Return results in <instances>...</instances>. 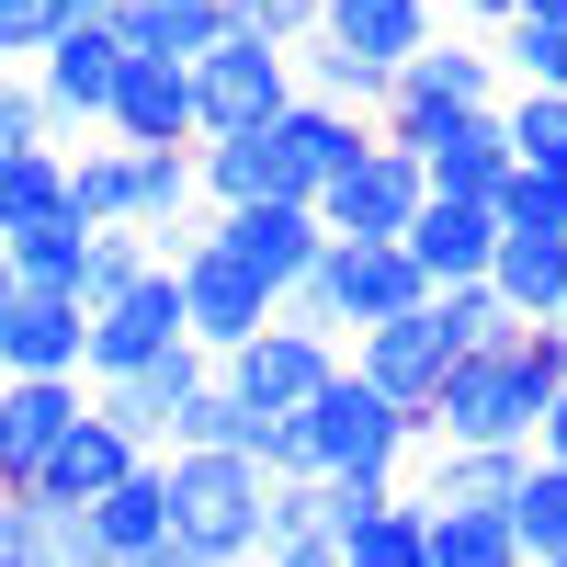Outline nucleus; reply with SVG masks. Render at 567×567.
Returning <instances> with one entry per match:
<instances>
[{
	"instance_id": "obj_41",
	"label": "nucleus",
	"mask_w": 567,
	"mask_h": 567,
	"mask_svg": "<svg viewBox=\"0 0 567 567\" xmlns=\"http://www.w3.org/2000/svg\"><path fill=\"white\" fill-rule=\"evenodd\" d=\"M136 567H239V556H205V545H182V534H171L159 556H136Z\"/></svg>"
},
{
	"instance_id": "obj_21",
	"label": "nucleus",
	"mask_w": 567,
	"mask_h": 567,
	"mask_svg": "<svg viewBox=\"0 0 567 567\" xmlns=\"http://www.w3.org/2000/svg\"><path fill=\"white\" fill-rule=\"evenodd\" d=\"M80 409H91L80 386H12V374H0V488H12V499L45 477V454L69 443Z\"/></svg>"
},
{
	"instance_id": "obj_38",
	"label": "nucleus",
	"mask_w": 567,
	"mask_h": 567,
	"mask_svg": "<svg viewBox=\"0 0 567 567\" xmlns=\"http://www.w3.org/2000/svg\"><path fill=\"white\" fill-rule=\"evenodd\" d=\"M0 148H58V125H45V103H34L23 69H0Z\"/></svg>"
},
{
	"instance_id": "obj_13",
	"label": "nucleus",
	"mask_w": 567,
	"mask_h": 567,
	"mask_svg": "<svg viewBox=\"0 0 567 567\" xmlns=\"http://www.w3.org/2000/svg\"><path fill=\"white\" fill-rule=\"evenodd\" d=\"M80 352H91V307L69 296H0V374L12 386H80Z\"/></svg>"
},
{
	"instance_id": "obj_47",
	"label": "nucleus",
	"mask_w": 567,
	"mask_h": 567,
	"mask_svg": "<svg viewBox=\"0 0 567 567\" xmlns=\"http://www.w3.org/2000/svg\"><path fill=\"white\" fill-rule=\"evenodd\" d=\"M556 329H567V296H556Z\"/></svg>"
},
{
	"instance_id": "obj_9",
	"label": "nucleus",
	"mask_w": 567,
	"mask_h": 567,
	"mask_svg": "<svg viewBox=\"0 0 567 567\" xmlns=\"http://www.w3.org/2000/svg\"><path fill=\"white\" fill-rule=\"evenodd\" d=\"M341 363H352L363 386H374V398H386V409L409 420V432H420V420H432V398H443V374H454L465 352H454L443 329H432V296H420L409 318H386V329H363V341H352Z\"/></svg>"
},
{
	"instance_id": "obj_45",
	"label": "nucleus",
	"mask_w": 567,
	"mask_h": 567,
	"mask_svg": "<svg viewBox=\"0 0 567 567\" xmlns=\"http://www.w3.org/2000/svg\"><path fill=\"white\" fill-rule=\"evenodd\" d=\"M511 23H567V0H523V12H511Z\"/></svg>"
},
{
	"instance_id": "obj_12",
	"label": "nucleus",
	"mask_w": 567,
	"mask_h": 567,
	"mask_svg": "<svg viewBox=\"0 0 567 567\" xmlns=\"http://www.w3.org/2000/svg\"><path fill=\"white\" fill-rule=\"evenodd\" d=\"M205 250H216V261H239L261 296L284 307V296L318 272L329 239H318V216H307V205H239V216H216V227H205Z\"/></svg>"
},
{
	"instance_id": "obj_3",
	"label": "nucleus",
	"mask_w": 567,
	"mask_h": 567,
	"mask_svg": "<svg viewBox=\"0 0 567 567\" xmlns=\"http://www.w3.org/2000/svg\"><path fill=\"white\" fill-rule=\"evenodd\" d=\"M159 488H171V534L182 545H205V556H239V567H261V499H272V477L250 454H159Z\"/></svg>"
},
{
	"instance_id": "obj_20",
	"label": "nucleus",
	"mask_w": 567,
	"mask_h": 567,
	"mask_svg": "<svg viewBox=\"0 0 567 567\" xmlns=\"http://www.w3.org/2000/svg\"><path fill=\"white\" fill-rule=\"evenodd\" d=\"M432 34H443V23H432V0H329V12H318V45H341V58L386 69V80H398Z\"/></svg>"
},
{
	"instance_id": "obj_4",
	"label": "nucleus",
	"mask_w": 567,
	"mask_h": 567,
	"mask_svg": "<svg viewBox=\"0 0 567 567\" xmlns=\"http://www.w3.org/2000/svg\"><path fill=\"white\" fill-rule=\"evenodd\" d=\"M454 114H499V58H488V45H465V34H432V45L398 69V91H386V136L420 148V136L454 125Z\"/></svg>"
},
{
	"instance_id": "obj_11",
	"label": "nucleus",
	"mask_w": 567,
	"mask_h": 567,
	"mask_svg": "<svg viewBox=\"0 0 567 567\" xmlns=\"http://www.w3.org/2000/svg\"><path fill=\"white\" fill-rule=\"evenodd\" d=\"M261 159H272V205H318L329 182H341V171L363 159V125L296 91V103H284V114L261 125Z\"/></svg>"
},
{
	"instance_id": "obj_16",
	"label": "nucleus",
	"mask_w": 567,
	"mask_h": 567,
	"mask_svg": "<svg viewBox=\"0 0 567 567\" xmlns=\"http://www.w3.org/2000/svg\"><path fill=\"white\" fill-rule=\"evenodd\" d=\"M114 69H125V45L103 34V23H58V45L23 69L34 80V103H45V125H103V103H114Z\"/></svg>"
},
{
	"instance_id": "obj_17",
	"label": "nucleus",
	"mask_w": 567,
	"mask_h": 567,
	"mask_svg": "<svg viewBox=\"0 0 567 567\" xmlns=\"http://www.w3.org/2000/svg\"><path fill=\"white\" fill-rule=\"evenodd\" d=\"M136 465H148V454H136V443L114 432L103 409H80V420H69V443L45 454V477H34L23 499H34V511H91V499H114V488L136 477Z\"/></svg>"
},
{
	"instance_id": "obj_49",
	"label": "nucleus",
	"mask_w": 567,
	"mask_h": 567,
	"mask_svg": "<svg viewBox=\"0 0 567 567\" xmlns=\"http://www.w3.org/2000/svg\"><path fill=\"white\" fill-rule=\"evenodd\" d=\"M0 499H12V488H0Z\"/></svg>"
},
{
	"instance_id": "obj_48",
	"label": "nucleus",
	"mask_w": 567,
	"mask_h": 567,
	"mask_svg": "<svg viewBox=\"0 0 567 567\" xmlns=\"http://www.w3.org/2000/svg\"><path fill=\"white\" fill-rule=\"evenodd\" d=\"M545 567H567V556H545Z\"/></svg>"
},
{
	"instance_id": "obj_10",
	"label": "nucleus",
	"mask_w": 567,
	"mask_h": 567,
	"mask_svg": "<svg viewBox=\"0 0 567 567\" xmlns=\"http://www.w3.org/2000/svg\"><path fill=\"white\" fill-rule=\"evenodd\" d=\"M171 272H182V329H194V352H205V363H227V352H250L261 329L284 318V307L261 296V284H250L239 261H216V250H205V227H194V239L171 250Z\"/></svg>"
},
{
	"instance_id": "obj_26",
	"label": "nucleus",
	"mask_w": 567,
	"mask_h": 567,
	"mask_svg": "<svg viewBox=\"0 0 567 567\" xmlns=\"http://www.w3.org/2000/svg\"><path fill=\"white\" fill-rule=\"evenodd\" d=\"M69 205V148H0V250Z\"/></svg>"
},
{
	"instance_id": "obj_30",
	"label": "nucleus",
	"mask_w": 567,
	"mask_h": 567,
	"mask_svg": "<svg viewBox=\"0 0 567 567\" xmlns=\"http://www.w3.org/2000/svg\"><path fill=\"white\" fill-rule=\"evenodd\" d=\"M499 136H511V171L567 182V103H556V91H511V103H499Z\"/></svg>"
},
{
	"instance_id": "obj_31",
	"label": "nucleus",
	"mask_w": 567,
	"mask_h": 567,
	"mask_svg": "<svg viewBox=\"0 0 567 567\" xmlns=\"http://www.w3.org/2000/svg\"><path fill=\"white\" fill-rule=\"evenodd\" d=\"M499 80H523V91H556L567 103V23H499Z\"/></svg>"
},
{
	"instance_id": "obj_39",
	"label": "nucleus",
	"mask_w": 567,
	"mask_h": 567,
	"mask_svg": "<svg viewBox=\"0 0 567 567\" xmlns=\"http://www.w3.org/2000/svg\"><path fill=\"white\" fill-rule=\"evenodd\" d=\"M227 12H239L250 34H272V45H307V34H318V12H329V0H227Z\"/></svg>"
},
{
	"instance_id": "obj_6",
	"label": "nucleus",
	"mask_w": 567,
	"mask_h": 567,
	"mask_svg": "<svg viewBox=\"0 0 567 567\" xmlns=\"http://www.w3.org/2000/svg\"><path fill=\"white\" fill-rule=\"evenodd\" d=\"M194 329H182V272L159 261V272H136L114 307H91V352H80V374L91 386H125V374H148L159 352H182Z\"/></svg>"
},
{
	"instance_id": "obj_35",
	"label": "nucleus",
	"mask_w": 567,
	"mask_h": 567,
	"mask_svg": "<svg viewBox=\"0 0 567 567\" xmlns=\"http://www.w3.org/2000/svg\"><path fill=\"white\" fill-rule=\"evenodd\" d=\"M329 534V488L318 477H284L272 499H261V556H284V545H318Z\"/></svg>"
},
{
	"instance_id": "obj_1",
	"label": "nucleus",
	"mask_w": 567,
	"mask_h": 567,
	"mask_svg": "<svg viewBox=\"0 0 567 567\" xmlns=\"http://www.w3.org/2000/svg\"><path fill=\"white\" fill-rule=\"evenodd\" d=\"M296 432H307V477H318V488H398V465H409V443H420L352 363L296 409Z\"/></svg>"
},
{
	"instance_id": "obj_43",
	"label": "nucleus",
	"mask_w": 567,
	"mask_h": 567,
	"mask_svg": "<svg viewBox=\"0 0 567 567\" xmlns=\"http://www.w3.org/2000/svg\"><path fill=\"white\" fill-rule=\"evenodd\" d=\"M454 12H465V23H511V12H523V0H454Z\"/></svg>"
},
{
	"instance_id": "obj_19",
	"label": "nucleus",
	"mask_w": 567,
	"mask_h": 567,
	"mask_svg": "<svg viewBox=\"0 0 567 567\" xmlns=\"http://www.w3.org/2000/svg\"><path fill=\"white\" fill-rule=\"evenodd\" d=\"M329 556L341 567H420V499H398V488H329Z\"/></svg>"
},
{
	"instance_id": "obj_2",
	"label": "nucleus",
	"mask_w": 567,
	"mask_h": 567,
	"mask_svg": "<svg viewBox=\"0 0 567 567\" xmlns=\"http://www.w3.org/2000/svg\"><path fill=\"white\" fill-rule=\"evenodd\" d=\"M420 296H432V284L409 272V250H398V239H329V250H318V272L284 296V318H296V329H329V341H341V329L363 341V329L409 318Z\"/></svg>"
},
{
	"instance_id": "obj_25",
	"label": "nucleus",
	"mask_w": 567,
	"mask_h": 567,
	"mask_svg": "<svg viewBox=\"0 0 567 567\" xmlns=\"http://www.w3.org/2000/svg\"><path fill=\"white\" fill-rule=\"evenodd\" d=\"M91 534H103V556H114V567H136V556H159V545H171V488H159V454L136 465L114 499H91Z\"/></svg>"
},
{
	"instance_id": "obj_23",
	"label": "nucleus",
	"mask_w": 567,
	"mask_h": 567,
	"mask_svg": "<svg viewBox=\"0 0 567 567\" xmlns=\"http://www.w3.org/2000/svg\"><path fill=\"white\" fill-rule=\"evenodd\" d=\"M534 477V454H465L432 443V477H420V511H511V488Z\"/></svg>"
},
{
	"instance_id": "obj_27",
	"label": "nucleus",
	"mask_w": 567,
	"mask_h": 567,
	"mask_svg": "<svg viewBox=\"0 0 567 567\" xmlns=\"http://www.w3.org/2000/svg\"><path fill=\"white\" fill-rule=\"evenodd\" d=\"M420 567H523L499 511H420Z\"/></svg>"
},
{
	"instance_id": "obj_42",
	"label": "nucleus",
	"mask_w": 567,
	"mask_h": 567,
	"mask_svg": "<svg viewBox=\"0 0 567 567\" xmlns=\"http://www.w3.org/2000/svg\"><path fill=\"white\" fill-rule=\"evenodd\" d=\"M261 567H341V556H329V534H318V545H284V556H261Z\"/></svg>"
},
{
	"instance_id": "obj_34",
	"label": "nucleus",
	"mask_w": 567,
	"mask_h": 567,
	"mask_svg": "<svg viewBox=\"0 0 567 567\" xmlns=\"http://www.w3.org/2000/svg\"><path fill=\"white\" fill-rule=\"evenodd\" d=\"M136 272H159V239H136V227H103V239H91V272H80V307H114Z\"/></svg>"
},
{
	"instance_id": "obj_28",
	"label": "nucleus",
	"mask_w": 567,
	"mask_h": 567,
	"mask_svg": "<svg viewBox=\"0 0 567 567\" xmlns=\"http://www.w3.org/2000/svg\"><path fill=\"white\" fill-rule=\"evenodd\" d=\"M499 523H511V545H523V567L567 556V465H545V454H534V477L511 488V511H499Z\"/></svg>"
},
{
	"instance_id": "obj_46",
	"label": "nucleus",
	"mask_w": 567,
	"mask_h": 567,
	"mask_svg": "<svg viewBox=\"0 0 567 567\" xmlns=\"http://www.w3.org/2000/svg\"><path fill=\"white\" fill-rule=\"evenodd\" d=\"M0 296H12V250H0Z\"/></svg>"
},
{
	"instance_id": "obj_32",
	"label": "nucleus",
	"mask_w": 567,
	"mask_h": 567,
	"mask_svg": "<svg viewBox=\"0 0 567 567\" xmlns=\"http://www.w3.org/2000/svg\"><path fill=\"white\" fill-rule=\"evenodd\" d=\"M432 329H443L454 352H499V341H511L523 318H511V307L488 296V284H443V296H432Z\"/></svg>"
},
{
	"instance_id": "obj_40",
	"label": "nucleus",
	"mask_w": 567,
	"mask_h": 567,
	"mask_svg": "<svg viewBox=\"0 0 567 567\" xmlns=\"http://www.w3.org/2000/svg\"><path fill=\"white\" fill-rule=\"evenodd\" d=\"M534 454H545V465H567V386H556V398H545V420H534Z\"/></svg>"
},
{
	"instance_id": "obj_18",
	"label": "nucleus",
	"mask_w": 567,
	"mask_h": 567,
	"mask_svg": "<svg viewBox=\"0 0 567 567\" xmlns=\"http://www.w3.org/2000/svg\"><path fill=\"white\" fill-rule=\"evenodd\" d=\"M398 250H409V272L432 284V296H443V284H488L499 216H488V205H443V194H432V205L409 216V239H398Z\"/></svg>"
},
{
	"instance_id": "obj_22",
	"label": "nucleus",
	"mask_w": 567,
	"mask_h": 567,
	"mask_svg": "<svg viewBox=\"0 0 567 567\" xmlns=\"http://www.w3.org/2000/svg\"><path fill=\"white\" fill-rule=\"evenodd\" d=\"M488 296L523 318V329H556V296H567V239H511V227H499V250H488Z\"/></svg>"
},
{
	"instance_id": "obj_14",
	"label": "nucleus",
	"mask_w": 567,
	"mask_h": 567,
	"mask_svg": "<svg viewBox=\"0 0 567 567\" xmlns=\"http://www.w3.org/2000/svg\"><path fill=\"white\" fill-rule=\"evenodd\" d=\"M103 125H114V148H205V125H194V69H171V58H125Z\"/></svg>"
},
{
	"instance_id": "obj_24",
	"label": "nucleus",
	"mask_w": 567,
	"mask_h": 567,
	"mask_svg": "<svg viewBox=\"0 0 567 567\" xmlns=\"http://www.w3.org/2000/svg\"><path fill=\"white\" fill-rule=\"evenodd\" d=\"M91 239H103V227H80L69 205H58V216H34L23 239H12V284H23V296H69V307H80V272H91Z\"/></svg>"
},
{
	"instance_id": "obj_8",
	"label": "nucleus",
	"mask_w": 567,
	"mask_h": 567,
	"mask_svg": "<svg viewBox=\"0 0 567 567\" xmlns=\"http://www.w3.org/2000/svg\"><path fill=\"white\" fill-rule=\"evenodd\" d=\"M420 205H432L420 159H409V148H386V136H363V159L329 182L307 216H318V239H409V216H420Z\"/></svg>"
},
{
	"instance_id": "obj_44",
	"label": "nucleus",
	"mask_w": 567,
	"mask_h": 567,
	"mask_svg": "<svg viewBox=\"0 0 567 567\" xmlns=\"http://www.w3.org/2000/svg\"><path fill=\"white\" fill-rule=\"evenodd\" d=\"M114 12V0H58V23H103Z\"/></svg>"
},
{
	"instance_id": "obj_5",
	"label": "nucleus",
	"mask_w": 567,
	"mask_h": 567,
	"mask_svg": "<svg viewBox=\"0 0 567 567\" xmlns=\"http://www.w3.org/2000/svg\"><path fill=\"white\" fill-rule=\"evenodd\" d=\"M284 103H296V45H272V34H250V23L194 69V125H205V136H261Z\"/></svg>"
},
{
	"instance_id": "obj_7",
	"label": "nucleus",
	"mask_w": 567,
	"mask_h": 567,
	"mask_svg": "<svg viewBox=\"0 0 567 567\" xmlns=\"http://www.w3.org/2000/svg\"><path fill=\"white\" fill-rule=\"evenodd\" d=\"M329 374H341V341H329V329H296V318H272L250 352H227V363H216V386L239 398L250 420H296V409L329 386Z\"/></svg>"
},
{
	"instance_id": "obj_37",
	"label": "nucleus",
	"mask_w": 567,
	"mask_h": 567,
	"mask_svg": "<svg viewBox=\"0 0 567 567\" xmlns=\"http://www.w3.org/2000/svg\"><path fill=\"white\" fill-rule=\"evenodd\" d=\"M34 567H114V556L91 534V511H34Z\"/></svg>"
},
{
	"instance_id": "obj_15",
	"label": "nucleus",
	"mask_w": 567,
	"mask_h": 567,
	"mask_svg": "<svg viewBox=\"0 0 567 567\" xmlns=\"http://www.w3.org/2000/svg\"><path fill=\"white\" fill-rule=\"evenodd\" d=\"M205 386H216V363H205L194 341H182V352H159L148 374H125V386H91V409H103V420H114V432H125L136 454H171V420L194 409Z\"/></svg>"
},
{
	"instance_id": "obj_36",
	"label": "nucleus",
	"mask_w": 567,
	"mask_h": 567,
	"mask_svg": "<svg viewBox=\"0 0 567 567\" xmlns=\"http://www.w3.org/2000/svg\"><path fill=\"white\" fill-rule=\"evenodd\" d=\"M227 454H250L272 488H284V477H307V432H296V420H250V409H239V443H227Z\"/></svg>"
},
{
	"instance_id": "obj_33",
	"label": "nucleus",
	"mask_w": 567,
	"mask_h": 567,
	"mask_svg": "<svg viewBox=\"0 0 567 567\" xmlns=\"http://www.w3.org/2000/svg\"><path fill=\"white\" fill-rule=\"evenodd\" d=\"M488 216L511 227V239H567V182H545V171H511Z\"/></svg>"
},
{
	"instance_id": "obj_29",
	"label": "nucleus",
	"mask_w": 567,
	"mask_h": 567,
	"mask_svg": "<svg viewBox=\"0 0 567 567\" xmlns=\"http://www.w3.org/2000/svg\"><path fill=\"white\" fill-rule=\"evenodd\" d=\"M69 216L80 227H136V148H80L69 159Z\"/></svg>"
}]
</instances>
